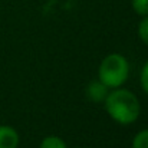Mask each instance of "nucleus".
<instances>
[{
  "label": "nucleus",
  "instance_id": "obj_2",
  "mask_svg": "<svg viewBox=\"0 0 148 148\" xmlns=\"http://www.w3.org/2000/svg\"><path fill=\"white\" fill-rule=\"evenodd\" d=\"M99 81L109 89L122 86L130 76V63L121 53H109L105 56L98 69Z\"/></svg>",
  "mask_w": 148,
  "mask_h": 148
},
{
  "label": "nucleus",
  "instance_id": "obj_7",
  "mask_svg": "<svg viewBox=\"0 0 148 148\" xmlns=\"http://www.w3.org/2000/svg\"><path fill=\"white\" fill-rule=\"evenodd\" d=\"M132 10L140 16H148V0H131Z\"/></svg>",
  "mask_w": 148,
  "mask_h": 148
},
{
  "label": "nucleus",
  "instance_id": "obj_8",
  "mask_svg": "<svg viewBox=\"0 0 148 148\" xmlns=\"http://www.w3.org/2000/svg\"><path fill=\"white\" fill-rule=\"evenodd\" d=\"M138 36L141 42L148 45V16H144L138 25Z\"/></svg>",
  "mask_w": 148,
  "mask_h": 148
},
{
  "label": "nucleus",
  "instance_id": "obj_3",
  "mask_svg": "<svg viewBox=\"0 0 148 148\" xmlns=\"http://www.w3.org/2000/svg\"><path fill=\"white\" fill-rule=\"evenodd\" d=\"M20 143L19 132L10 125H0V148H17Z\"/></svg>",
  "mask_w": 148,
  "mask_h": 148
},
{
  "label": "nucleus",
  "instance_id": "obj_4",
  "mask_svg": "<svg viewBox=\"0 0 148 148\" xmlns=\"http://www.w3.org/2000/svg\"><path fill=\"white\" fill-rule=\"evenodd\" d=\"M109 91L111 89L105 84H102L99 79H97V81L89 82V85L86 86V97L89 98V101H92L95 103H101L105 101Z\"/></svg>",
  "mask_w": 148,
  "mask_h": 148
},
{
  "label": "nucleus",
  "instance_id": "obj_9",
  "mask_svg": "<svg viewBox=\"0 0 148 148\" xmlns=\"http://www.w3.org/2000/svg\"><path fill=\"white\" fill-rule=\"evenodd\" d=\"M140 84H141L143 91L148 95V60L144 63V66H143V69H141V73H140Z\"/></svg>",
  "mask_w": 148,
  "mask_h": 148
},
{
  "label": "nucleus",
  "instance_id": "obj_6",
  "mask_svg": "<svg viewBox=\"0 0 148 148\" xmlns=\"http://www.w3.org/2000/svg\"><path fill=\"white\" fill-rule=\"evenodd\" d=\"M131 148H148V128L141 130L132 138Z\"/></svg>",
  "mask_w": 148,
  "mask_h": 148
},
{
  "label": "nucleus",
  "instance_id": "obj_5",
  "mask_svg": "<svg viewBox=\"0 0 148 148\" xmlns=\"http://www.w3.org/2000/svg\"><path fill=\"white\" fill-rule=\"evenodd\" d=\"M39 148H68L65 140H62L60 137L56 135H48L42 140Z\"/></svg>",
  "mask_w": 148,
  "mask_h": 148
},
{
  "label": "nucleus",
  "instance_id": "obj_1",
  "mask_svg": "<svg viewBox=\"0 0 148 148\" xmlns=\"http://www.w3.org/2000/svg\"><path fill=\"white\" fill-rule=\"evenodd\" d=\"M106 114L121 125L134 124L141 114V103L134 92L124 88H114L103 101Z\"/></svg>",
  "mask_w": 148,
  "mask_h": 148
}]
</instances>
